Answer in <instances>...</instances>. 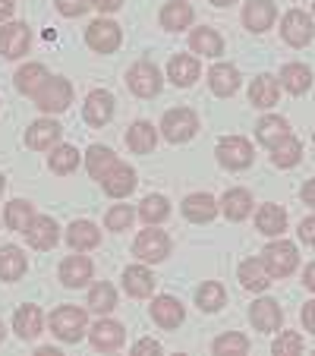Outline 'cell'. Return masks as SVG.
Returning a JSON list of instances; mask_svg holds the SVG:
<instances>
[{"label":"cell","instance_id":"38","mask_svg":"<svg viewBox=\"0 0 315 356\" xmlns=\"http://www.w3.org/2000/svg\"><path fill=\"white\" fill-rule=\"evenodd\" d=\"M300 158H302V145H300V139H293V136L281 139L275 148H271V161H275L277 168H296Z\"/></svg>","mask_w":315,"mask_h":356},{"label":"cell","instance_id":"26","mask_svg":"<svg viewBox=\"0 0 315 356\" xmlns=\"http://www.w3.org/2000/svg\"><path fill=\"white\" fill-rule=\"evenodd\" d=\"M67 240L76 252H88V249H95L101 243V230L92 221H73L67 230Z\"/></svg>","mask_w":315,"mask_h":356},{"label":"cell","instance_id":"55","mask_svg":"<svg viewBox=\"0 0 315 356\" xmlns=\"http://www.w3.org/2000/svg\"><path fill=\"white\" fill-rule=\"evenodd\" d=\"M215 7H230V3H236V0H211Z\"/></svg>","mask_w":315,"mask_h":356},{"label":"cell","instance_id":"48","mask_svg":"<svg viewBox=\"0 0 315 356\" xmlns=\"http://www.w3.org/2000/svg\"><path fill=\"white\" fill-rule=\"evenodd\" d=\"M300 240L315 246V218H306V221L300 224Z\"/></svg>","mask_w":315,"mask_h":356},{"label":"cell","instance_id":"42","mask_svg":"<svg viewBox=\"0 0 315 356\" xmlns=\"http://www.w3.org/2000/svg\"><path fill=\"white\" fill-rule=\"evenodd\" d=\"M168 215H170V205H168V199H164V195H145V199H142L139 218L145 224H161Z\"/></svg>","mask_w":315,"mask_h":356},{"label":"cell","instance_id":"51","mask_svg":"<svg viewBox=\"0 0 315 356\" xmlns=\"http://www.w3.org/2000/svg\"><path fill=\"white\" fill-rule=\"evenodd\" d=\"M133 353H161V343L158 341H139L133 347Z\"/></svg>","mask_w":315,"mask_h":356},{"label":"cell","instance_id":"12","mask_svg":"<svg viewBox=\"0 0 315 356\" xmlns=\"http://www.w3.org/2000/svg\"><path fill=\"white\" fill-rule=\"evenodd\" d=\"M26 240L32 249H38V252H47V249H54L57 240H60V230H57L54 218H32V224L26 227Z\"/></svg>","mask_w":315,"mask_h":356},{"label":"cell","instance_id":"31","mask_svg":"<svg viewBox=\"0 0 315 356\" xmlns=\"http://www.w3.org/2000/svg\"><path fill=\"white\" fill-rule=\"evenodd\" d=\"M26 268H29V262L19 246L0 249V281H19V277L26 275Z\"/></svg>","mask_w":315,"mask_h":356},{"label":"cell","instance_id":"52","mask_svg":"<svg viewBox=\"0 0 315 356\" xmlns=\"http://www.w3.org/2000/svg\"><path fill=\"white\" fill-rule=\"evenodd\" d=\"M302 202H306V205H312V209H315V180H309L306 183V186H302Z\"/></svg>","mask_w":315,"mask_h":356},{"label":"cell","instance_id":"58","mask_svg":"<svg viewBox=\"0 0 315 356\" xmlns=\"http://www.w3.org/2000/svg\"><path fill=\"white\" fill-rule=\"evenodd\" d=\"M312 142H315V136H312Z\"/></svg>","mask_w":315,"mask_h":356},{"label":"cell","instance_id":"39","mask_svg":"<svg viewBox=\"0 0 315 356\" xmlns=\"http://www.w3.org/2000/svg\"><path fill=\"white\" fill-rule=\"evenodd\" d=\"M224 287L218 281H205L199 290H195V306H199L202 312H218L224 306Z\"/></svg>","mask_w":315,"mask_h":356},{"label":"cell","instance_id":"28","mask_svg":"<svg viewBox=\"0 0 315 356\" xmlns=\"http://www.w3.org/2000/svg\"><path fill=\"white\" fill-rule=\"evenodd\" d=\"M41 325H45V318H41V309L38 306H19L13 316V328L16 334L22 337V341H32V337L41 334Z\"/></svg>","mask_w":315,"mask_h":356},{"label":"cell","instance_id":"7","mask_svg":"<svg viewBox=\"0 0 315 356\" xmlns=\"http://www.w3.org/2000/svg\"><path fill=\"white\" fill-rule=\"evenodd\" d=\"M133 252H136V259H142V262H164L168 252H170V240H168L164 230L148 227V230H142V234L136 236Z\"/></svg>","mask_w":315,"mask_h":356},{"label":"cell","instance_id":"3","mask_svg":"<svg viewBox=\"0 0 315 356\" xmlns=\"http://www.w3.org/2000/svg\"><path fill=\"white\" fill-rule=\"evenodd\" d=\"M261 262H265V268H268L271 277H287V275H293V271H296L300 252H296L293 243L277 240V243H268V246H265Z\"/></svg>","mask_w":315,"mask_h":356},{"label":"cell","instance_id":"59","mask_svg":"<svg viewBox=\"0 0 315 356\" xmlns=\"http://www.w3.org/2000/svg\"><path fill=\"white\" fill-rule=\"evenodd\" d=\"M312 10H315V7H312Z\"/></svg>","mask_w":315,"mask_h":356},{"label":"cell","instance_id":"36","mask_svg":"<svg viewBox=\"0 0 315 356\" xmlns=\"http://www.w3.org/2000/svg\"><path fill=\"white\" fill-rule=\"evenodd\" d=\"M189 47H193L195 54H205V57H218L224 51V41L221 35L215 32V29H193V35H189Z\"/></svg>","mask_w":315,"mask_h":356},{"label":"cell","instance_id":"24","mask_svg":"<svg viewBox=\"0 0 315 356\" xmlns=\"http://www.w3.org/2000/svg\"><path fill=\"white\" fill-rule=\"evenodd\" d=\"M168 76H170V82H174V86L189 88L195 79H199V60H195V57H189V54H177V57H170V63H168Z\"/></svg>","mask_w":315,"mask_h":356},{"label":"cell","instance_id":"5","mask_svg":"<svg viewBox=\"0 0 315 356\" xmlns=\"http://www.w3.org/2000/svg\"><path fill=\"white\" fill-rule=\"evenodd\" d=\"M252 145H249L243 136H224L218 142V161L227 170H246L252 164Z\"/></svg>","mask_w":315,"mask_h":356},{"label":"cell","instance_id":"22","mask_svg":"<svg viewBox=\"0 0 315 356\" xmlns=\"http://www.w3.org/2000/svg\"><path fill=\"white\" fill-rule=\"evenodd\" d=\"M208 86H211V92H215L218 98H230V95L240 88V73H236V67H230V63H218V67L208 70Z\"/></svg>","mask_w":315,"mask_h":356},{"label":"cell","instance_id":"16","mask_svg":"<svg viewBox=\"0 0 315 356\" xmlns=\"http://www.w3.org/2000/svg\"><path fill=\"white\" fill-rule=\"evenodd\" d=\"M152 318L161 328L174 331L183 325V318H186V309H183V302L177 300V296H158V300L152 302Z\"/></svg>","mask_w":315,"mask_h":356},{"label":"cell","instance_id":"27","mask_svg":"<svg viewBox=\"0 0 315 356\" xmlns=\"http://www.w3.org/2000/svg\"><path fill=\"white\" fill-rule=\"evenodd\" d=\"M255 227H259V234L265 236H277L284 234V227H287V211L281 209V205H261L259 215H255Z\"/></svg>","mask_w":315,"mask_h":356},{"label":"cell","instance_id":"11","mask_svg":"<svg viewBox=\"0 0 315 356\" xmlns=\"http://www.w3.org/2000/svg\"><path fill=\"white\" fill-rule=\"evenodd\" d=\"M88 341H92V347L101 350V353H114V350L123 347V341H127V331H123L120 322L101 318V322L95 325L92 331H88Z\"/></svg>","mask_w":315,"mask_h":356},{"label":"cell","instance_id":"29","mask_svg":"<svg viewBox=\"0 0 315 356\" xmlns=\"http://www.w3.org/2000/svg\"><path fill=\"white\" fill-rule=\"evenodd\" d=\"M127 145L133 148L136 155H148V152L158 145V129H154L148 120L133 123V127H129V133H127Z\"/></svg>","mask_w":315,"mask_h":356},{"label":"cell","instance_id":"45","mask_svg":"<svg viewBox=\"0 0 315 356\" xmlns=\"http://www.w3.org/2000/svg\"><path fill=\"white\" fill-rule=\"evenodd\" d=\"M271 353L275 356H300L302 353V337L296 331H284L275 343H271Z\"/></svg>","mask_w":315,"mask_h":356},{"label":"cell","instance_id":"46","mask_svg":"<svg viewBox=\"0 0 315 356\" xmlns=\"http://www.w3.org/2000/svg\"><path fill=\"white\" fill-rule=\"evenodd\" d=\"M104 224H108V230H129V224H133V205H114L108 211V218H104Z\"/></svg>","mask_w":315,"mask_h":356},{"label":"cell","instance_id":"25","mask_svg":"<svg viewBox=\"0 0 315 356\" xmlns=\"http://www.w3.org/2000/svg\"><path fill=\"white\" fill-rule=\"evenodd\" d=\"M218 205H221V211L230 221H243V218L252 215V195H249V189H227Z\"/></svg>","mask_w":315,"mask_h":356},{"label":"cell","instance_id":"50","mask_svg":"<svg viewBox=\"0 0 315 356\" xmlns=\"http://www.w3.org/2000/svg\"><path fill=\"white\" fill-rule=\"evenodd\" d=\"M92 7H98L101 13H117L123 7V0H92Z\"/></svg>","mask_w":315,"mask_h":356},{"label":"cell","instance_id":"13","mask_svg":"<svg viewBox=\"0 0 315 356\" xmlns=\"http://www.w3.org/2000/svg\"><path fill=\"white\" fill-rule=\"evenodd\" d=\"M82 114H86L88 127H104L114 117V95L104 92V88H95L86 98V104H82Z\"/></svg>","mask_w":315,"mask_h":356},{"label":"cell","instance_id":"43","mask_svg":"<svg viewBox=\"0 0 315 356\" xmlns=\"http://www.w3.org/2000/svg\"><path fill=\"white\" fill-rule=\"evenodd\" d=\"M51 170H54V174H73L76 168H79V152H76L73 145H57L54 148V155H51Z\"/></svg>","mask_w":315,"mask_h":356},{"label":"cell","instance_id":"19","mask_svg":"<svg viewBox=\"0 0 315 356\" xmlns=\"http://www.w3.org/2000/svg\"><path fill=\"white\" fill-rule=\"evenodd\" d=\"M183 215H186V221H193V224H208L218 215V202L208 193H193L183 199Z\"/></svg>","mask_w":315,"mask_h":356},{"label":"cell","instance_id":"10","mask_svg":"<svg viewBox=\"0 0 315 356\" xmlns=\"http://www.w3.org/2000/svg\"><path fill=\"white\" fill-rule=\"evenodd\" d=\"M86 41L98 54H114L117 47H120V26L111 19H95L86 32Z\"/></svg>","mask_w":315,"mask_h":356},{"label":"cell","instance_id":"33","mask_svg":"<svg viewBox=\"0 0 315 356\" xmlns=\"http://www.w3.org/2000/svg\"><path fill=\"white\" fill-rule=\"evenodd\" d=\"M255 133H259V142L265 148H275L277 142L290 136V123L284 120V117L268 114V117H261V120H259V129H255Z\"/></svg>","mask_w":315,"mask_h":356},{"label":"cell","instance_id":"8","mask_svg":"<svg viewBox=\"0 0 315 356\" xmlns=\"http://www.w3.org/2000/svg\"><path fill=\"white\" fill-rule=\"evenodd\" d=\"M29 44H32V32L26 22H7L0 29V54L7 60H19L22 54H29Z\"/></svg>","mask_w":315,"mask_h":356},{"label":"cell","instance_id":"30","mask_svg":"<svg viewBox=\"0 0 315 356\" xmlns=\"http://www.w3.org/2000/svg\"><path fill=\"white\" fill-rule=\"evenodd\" d=\"M236 275H240L243 287L255 290V293H259V290H265L271 284V275H268V268H265V262H261V259H246V262L240 265V271H236Z\"/></svg>","mask_w":315,"mask_h":356},{"label":"cell","instance_id":"23","mask_svg":"<svg viewBox=\"0 0 315 356\" xmlns=\"http://www.w3.org/2000/svg\"><path fill=\"white\" fill-rule=\"evenodd\" d=\"M277 95H281V82H277L275 76H268V73L255 76L252 86H249V98H252L255 108H275Z\"/></svg>","mask_w":315,"mask_h":356},{"label":"cell","instance_id":"44","mask_svg":"<svg viewBox=\"0 0 315 356\" xmlns=\"http://www.w3.org/2000/svg\"><path fill=\"white\" fill-rule=\"evenodd\" d=\"M211 350H215L218 356H227V353H246L249 350V341L243 334H236V331H230V334H221L215 343H211Z\"/></svg>","mask_w":315,"mask_h":356},{"label":"cell","instance_id":"41","mask_svg":"<svg viewBox=\"0 0 315 356\" xmlns=\"http://www.w3.org/2000/svg\"><path fill=\"white\" fill-rule=\"evenodd\" d=\"M32 218H35L32 202L13 199V202L7 205V227H10V230H22V234H26V227L32 224Z\"/></svg>","mask_w":315,"mask_h":356},{"label":"cell","instance_id":"54","mask_svg":"<svg viewBox=\"0 0 315 356\" xmlns=\"http://www.w3.org/2000/svg\"><path fill=\"white\" fill-rule=\"evenodd\" d=\"M302 284H306V287H309V290H315V262H312V265H309V268H306V271H302Z\"/></svg>","mask_w":315,"mask_h":356},{"label":"cell","instance_id":"40","mask_svg":"<svg viewBox=\"0 0 315 356\" xmlns=\"http://www.w3.org/2000/svg\"><path fill=\"white\" fill-rule=\"evenodd\" d=\"M114 306H117V290H114V284L101 281V284H95V287L88 290V309H92V312H111Z\"/></svg>","mask_w":315,"mask_h":356},{"label":"cell","instance_id":"1","mask_svg":"<svg viewBox=\"0 0 315 356\" xmlns=\"http://www.w3.org/2000/svg\"><path fill=\"white\" fill-rule=\"evenodd\" d=\"M32 101H35V108H41L45 114H63L70 108V101H73V88L60 76H47L45 86L32 95Z\"/></svg>","mask_w":315,"mask_h":356},{"label":"cell","instance_id":"4","mask_svg":"<svg viewBox=\"0 0 315 356\" xmlns=\"http://www.w3.org/2000/svg\"><path fill=\"white\" fill-rule=\"evenodd\" d=\"M195 129H199V117H195L189 108L168 111V114H164V120H161L164 139L174 142V145H180V142H189L195 136Z\"/></svg>","mask_w":315,"mask_h":356},{"label":"cell","instance_id":"35","mask_svg":"<svg viewBox=\"0 0 315 356\" xmlns=\"http://www.w3.org/2000/svg\"><path fill=\"white\" fill-rule=\"evenodd\" d=\"M117 164V155L111 152V148L104 145H92L88 148V155H86V170L88 177H95V180H104L108 177V170Z\"/></svg>","mask_w":315,"mask_h":356},{"label":"cell","instance_id":"56","mask_svg":"<svg viewBox=\"0 0 315 356\" xmlns=\"http://www.w3.org/2000/svg\"><path fill=\"white\" fill-rule=\"evenodd\" d=\"M3 334H7V328H3V322H0V341H3Z\"/></svg>","mask_w":315,"mask_h":356},{"label":"cell","instance_id":"20","mask_svg":"<svg viewBox=\"0 0 315 356\" xmlns=\"http://www.w3.org/2000/svg\"><path fill=\"white\" fill-rule=\"evenodd\" d=\"M92 259L82 252V256H70L60 262V281L63 287H82V284H88V277H92Z\"/></svg>","mask_w":315,"mask_h":356},{"label":"cell","instance_id":"47","mask_svg":"<svg viewBox=\"0 0 315 356\" xmlns=\"http://www.w3.org/2000/svg\"><path fill=\"white\" fill-rule=\"evenodd\" d=\"M54 3L63 16H70V19H73V16H82L88 7H92V0H54Z\"/></svg>","mask_w":315,"mask_h":356},{"label":"cell","instance_id":"17","mask_svg":"<svg viewBox=\"0 0 315 356\" xmlns=\"http://www.w3.org/2000/svg\"><path fill=\"white\" fill-rule=\"evenodd\" d=\"M101 183H104V193H108V195H114V199H127V195L136 189V183H139V180H136V170L129 168V164L117 161Z\"/></svg>","mask_w":315,"mask_h":356},{"label":"cell","instance_id":"32","mask_svg":"<svg viewBox=\"0 0 315 356\" xmlns=\"http://www.w3.org/2000/svg\"><path fill=\"white\" fill-rule=\"evenodd\" d=\"M277 82H281L290 95H302L312 86V70H309L306 63H287V67L281 70V79Z\"/></svg>","mask_w":315,"mask_h":356},{"label":"cell","instance_id":"34","mask_svg":"<svg viewBox=\"0 0 315 356\" xmlns=\"http://www.w3.org/2000/svg\"><path fill=\"white\" fill-rule=\"evenodd\" d=\"M193 7L189 3H183V0H170V3H164L161 10V26L168 29V32H180V29H189V22H193Z\"/></svg>","mask_w":315,"mask_h":356},{"label":"cell","instance_id":"37","mask_svg":"<svg viewBox=\"0 0 315 356\" xmlns=\"http://www.w3.org/2000/svg\"><path fill=\"white\" fill-rule=\"evenodd\" d=\"M45 79H47V70L41 67V63H26V67L16 73V88H19L22 95H29V98H32V95L45 86Z\"/></svg>","mask_w":315,"mask_h":356},{"label":"cell","instance_id":"14","mask_svg":"<svg viewBox=\"0 0 315 356\" xmlns=\"http://www.w3.org/2000/svg\"><path fill=\"white\" fill-rule=\"evenodd\" d=\"M249 322H252L259 331L271 334V331L281 328L284 312H281V306H277L275 300H268V296H265V300H255L252 306H249Z\"/></svg>","mask_w":315,"mask_h":356},{"label":"cell","instance_id":"49","mask_svg":"<svg viewBox=\"0 0 315 356\" xmlns=\"http://www.w3.org/2000/svg\"><path fill=\"white\" fill-rule=\"evenodd\" d=\"M302 325H306L309 334H315V300L302 306Z\"/></svg>","mask_w":315,"mask_h":356},{"label":"cell","instance_id":"18","mask_svg":"<svg viewBox=\"0 0 315 356\" xmlns=\"http://www.w3.org/2000/svg\"><path fill=\"white\" fill-rule=\"evenodd\" d=\"M275 16H277V10L271 0H249L246 7H243V26L249 32H265V29H271Z\"/></svg>","mask_w":315,"mask_h":356},{"label":"cell","instance_id":"53","mask_svg":"<svg viewBox=\"0 0 315 356\" xmlns=\"http://www.w3.org/2000/svg\"><path fill=\"white\" fill-rule=\"evenodd\" d=\"M13 10H16L13 0H0V22H7L13 16Z\"/></svg>","mask_w":315,"mask_h":356},{"label":"cell","instance_id":"6","mask_svg":"<svg viewBox=\"0 0 315 356\" xmlns=\"http://www.w3.org/2000/svg\"><path fill=\"white\" fill-rule=\"evenodd\" d=\"M127 86H129V92L139 95V98H154V95L161 92V70L148 60L133 63V70L127 73Z\"/></svg>","mask_w":315,"mask_h":356},{"label":"cell","instance_id":"9","mask_svg":"<svg viewBox=\"0 0 315 356\" xmlns=\"http://www.w3.org/2000/svg\"><path fill=\"white\" fill-rule=\"evenodd\" d=\"M312 35H315V26H312V19H309V13H302V10H290V13L284 16L281 38L287 41L290 47H306L309 41H312Z\"/></svg>","mask_w":315,"mask_h":356},{"label":"cell","instance_id":"2","mask_svg":"<svg viewBox=\"0 0 315 356\" xmlns=\"http://www.w3.org/2000/svg\"><path fill=\"white\" fill-rule=\"evenodd\" d=\"M86 328H88V316L79 306H57V309L51 312V331H54V337H60V341L76 343Z\"/></svg>","mask_w":315,"mask_h":356},{"label":"cell","instance_id":"21","mask_svg":"<svg viewBox=\"0 0 315 356\" xmlns=\"http://www.w3.org/2000/svg\"><path fill=\"white\" fill-rule=\"evenodd\" d=\"M123 287H127V293L133 296V300H145L154 290V275L145 265H129V268L123 271Z\"/></svg>","mask_w":315,"mask_h":356},{"label":"cell","instance_id":"15","mask_svg":"<svg viewBox=\"0 0 315 356\" xmlns=\"http://www.w3.org/2000/svg\"><path fill=\"white\" fill-rule=\"evenodd\" d=\"M60 123L57 120H35L32 127H29L26 133V145L32 148V152H45V148H54L60 145Z\"/></svg>","mask_w":315,"mask_h":356},{"label":"cell","instance_id":"57","mask_svg":"<svg viewBox=\"0 0 315 356\" xmlns=\"http://www.w3.org/2000/svg\"><path fill=\"white\" fill-rule=\"evenodd\" d=\"M0 193H3V177H0Z\"/></svg>","mask_w":315,"mask_h":356}]
</instances>
